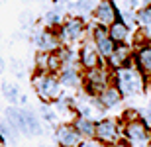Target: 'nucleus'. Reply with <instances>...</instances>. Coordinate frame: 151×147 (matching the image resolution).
Listing matches in <instances>:
<instances>
[{
  "label": "nucleus",
  "mask_w": 151,
  "mask_h": 147,
  "mask_svg": "<svg viewBox=\"0 0 151 147\" xmlns=\"http://www.w3.org/2000/svg\"><path fill=\"white\" fill-rule=\"evenodd\" d=\"M114 85L118 86V90L122 92L124 98H135V96H141L143 90L147 88V79L132 63L128 67L114 71Z\"/></svg>",
  "instance_id": "obj_1"
},
{
  "label": "nucleus",
  "mask_w": 151,
  "mask_h": 147,
  "mask_svg": "<svg viewBox=\"0 0 151 147\" xmlns=\"http://www.w3.org/2000/svg\"><path fill=\"white\" fill-rule=\"evenodd\" d=\"M32 86L43 104H53L63 96V86L59 82V77L53 73H35L32 79Z\"/></svg>",
  "instance_id": "obj_2"
},
{
  "label": "nucleus",
  "mask_w": 151,
  "mask_h": 147,
  "mask_svg": "<svg viewBox=\"0 0 151 147\" xmlns=\"http://www.w3.org/2000/svg\"><path fill=\"white\" fill-rule=\"evenodd\" d=\"M112 82H114L112 69L104 67V65L90 69V71H84V75H83V90L86 96H92V98H96Z\"/></svg>",
  "instance_id": "obj_3"
},
{
  "label": "nucleus",
  "mask_w": 151,
  "mask_h": 147,
  "mask_svg": "<svg viewBox=\"0 0 151 147\" xmlns=\"http://www.w3.org/2000/svg\"><path fill=\"white\" fill-rule=\"evenodd\" d=\"M86 22L84 18L78 16H67L63 20V24L59 26L57 34H59V39H61L63 47H71L75 43H81L86 35Z\"/></svg>",
  "instance_id": "obj_4"
},
{
  "label": "nucleus",
  "mask_w": 151,
  "mask_h": 147,
  "mask_svg": "<svg viewBox=\"0 0 151 147\" xmlns=\"http://www.w3.org/2000/svg\"><path fill=\"white\" fill-rule=\"evenodd\" d=\"M122 141L129 147H149L151 130L139 120H128L122 124Z\"/></svg>",
  "instance_id": "obj_5"
},
{
  "label": "nucleus",
  "mask_w": 151,
  "mask_h": 147,
  "mask_svg": "<svg viewBox=\"0 0 151 147\" xmlns=\"http://www.w3.org/2000/svg\"><path fill=\"white\" fill-rule=\"evenodd\" d=\"M96 141L104 143L106 147H112L122 141V122L114 118H100L96 122Z\"/></svg>",
  "instance_id": "obj_6"
},
{
  "label": "nucleus",
  "mask_w": 151,
  "mask_h": 147,
  "mask_svg": "<svg viewBox=\"0 0 151 147\" xmlns=\"http://www.w3.org/2000/svg\"><path fill=\"white\" fill-rule=\"evenodd\" d=\"M92 18H94L96 26L110 28L118 18H120V14H118V6L114 4V0H98L94 12H92Z\"/></svg>",
  "instance_id": "obj_7"
},
{
  "label": "nucleus",
  "mask_w": 151,
  "mask_h": 147,
  "mask_svg": "<svg viewBox=\"0 0 151 147\" xmlns=\"http://www.w3.org/2000/svg\"><path fill=\"white\" fill-rule=\"evenodd\" d=\"M55 141L57 147H81L84 139L77 131L73 122H63L55 128Z\"/></svg>",
  "instance_id": "obj_8"
},
{
  "label": "nucleus",
  "mask_w": 151,
  "mask_h": 147,
  "mask_svg": "<svg viewBox=\"0 0 151 147\" xmlns=\"http://www.w3.org/2000/svg\"><path fill=\"white\" fill-rule=\"evenodd\" d=\"M90 41L94 43V47L98 49L102 59H108L112 55V51L116 49V43L112 41L110 34H108V28H102V26H92V32H90Z\"/></svg>",
  "instance_id": "obj_9"
},
{
  "label": "nucleus",
  "mask_w": 151,
  "mask_h": 147,
  "mask_svg": "<svg viewBox=\"0 0 151 147\" xmlns=\"http://www.w3.org/2000/svg\"><path fill=\"white\" fill-rule=\"evenodd\" d=\"M78 65L84 71H90V69H96L104 65L102 63V57L98 53V49L94 47L92 41H81V47H78Z\"/></svg>",
  "instance_id": "obj_10"
},
{
  "label": "nucleus",
  "mask_w": 151,
  "mask_h": 147,
  "mask_svg": "<svg viewBox=\"0 0 151 147\" xmlns=\"http://www.w3.org/2000/svg\"><path fill=\"white\" fill-rule=\"evenodd\" d=\"M34 41H35L37 51H43V53H55V51H59L63 47L57 29H49V28L39 29L37 34H35Z\"/></svg>",
  "instance_id": "obj_11"
},
{
  "label": "nucleus",
  "mask_w": 151,
  "mask_h": 147,
  "mask_svg": "<svg viewBox=\"0 0 151 147\" xmlns=\"http://www.w3.org/2000/svg\"><path fill=\"white\" fill-rule=\"evenodd\" d=\"M132 59H134V45L124 43V45H116L112 55L106 59V63L112 71H118V69H124L128 65H132Z\"/></svg>",
  "instance_id": "obj_12"
},
{
  "label": "nucleus",
  "mask_w": 151,
  "mask_h": 147,
  "mask_svg": "<svg viewBox=\"0 0 151 147\" xmlns=\"http://www.w3.org/2000/svg\"><path fill=\"white\" fill-rule=\"evenodd\" d=\"M134 65L139 69V73L145 79H151V43L134 49Z\"/></svg>",
  "instance_id": "obj_13"
},
{
  "label": "nucleus",
  "mask_w": 151,
  "mask_h": 147,
  "mask_svg": "<svg viewBox=\"0 0 151 147\" xmlns=\"http://www.w3.org/2000/svg\"><path fill=\"white\" fill-rule=\"evenodd\" d=\"M59 82L63 88H83V75H81V67H63L59 73Z\"/></svg>",
  "instance_id": "obj_14"
},
{
  "label": "nucleus",
  "mask_w": 151,
  "mask_h": 147,
  "mask_svg": "<svg viewBox=\"0 0 151 147\" xmlns=\"http://www.w3.org/2000/svg\"><path fill=\"white\" fill-rule=\"evenodd\" d=\"M96 100H98V104H100L104 110H112V108L120 106V102L124 100V96H122V92L118 90V86L112 82V85H108L106 88L96 96Z\"/></svg>",
  "instance_id": "obj_15"
},
{
  "label": "nucleus",
  "mask_w": 151,
  "mask_h": 147,
  "mask_svg": "<svg viewBox=\"0 0 151 147\" xmlns=\"http://www.w3.org/2000/svg\"><path fill=\"white\" fill-rule=\"evenodd\" d=\"M22 114H24V128H22L24 136H29V137L41 136L43 128H41V122H39L37 114L34 110H29V108H22Z\"/></svg>",
  "instance_id": "obj_16"
},
{
  "label": "nucleus",
  "mask_w": 151,
  "mask_h": 147,
  "mask_svg": "<svg viewBox=\"0 0 151 147\" xmlns=\"http://www.w3.org/2000/svg\"><path fill=\"white\" fill-rule=\"evenodd\" d=\"M73 125L77 128V131L83 136V139H94L96 136V120L88 118V116H75L73 118Z\"/></svg>",
  "instance_id": "obj_17"
},
{
  "label": "nucleus",
  "mask_w": 151,
  "mask_h": 147,
  "mask_svg": "<svg viewBox=\"0 0 151 147\" xmlns=\"http://www.w3.org/2000/svg\"><path fill=\"white\" fill-rule=\"evenodd\" d=\"M108 34H110V37H112V41L116 45H124L129 39V26L124 22L122 18H118L116 22L108 28Z\"/></svg>",
  "instance_id": "obj_18"
},
{
  "label": "nucleus",
  "mask_w": 151,
  "mask_h": 147,
  "mask_svg": "<svg viewBox=\"0 0 151 147\" xmlns=\"http://www.w3.org/2000/svg\"><path fill=\"white\" fill-rule=\"evenodd\" d=\"M4 120L10 124V128L16 133H22V128H24V114H22V108L18 106H8L4 110Z\"/></svg>",
  "instance_id": "obj_19"
},
{
  "label": "nucleus",
  "mask_w": 151,
  "mask_h": 147,
  "mask_svg": "<svg viewBox=\"0 0 151 147\" xmlns=\"http://www.w3.org/2000/svg\"><path fill=\"white\" fill-rule=\"evenodd\" d=\"M96 2H98V0H75V2L69 4V8H73L78 14V18L92 16V12H94V8H96Z\"/></svg>",
  "instance_id": "obj_20"
},
{
  "label": "nucleus",
  "mask_w": 151,
  "mask_h": 147,
  "mask_svg": "<svg viewBox=\"0 0 151 147\" xmlns=\"http://www.w3.org/2000/svg\"><path fill=\"white\" fill-rule=\"evenodd\" d=\"M63 12H61V8H51V10H47L45 12V18H43V22H45V26L49 29H59V26L63 24Z\"/></svg>",
  "instance_id": "obj_21"
},
{
  "label": "nucleus",
  "mask_w": 151,
  "mask_h": 147,
  "mask_svg": "<svg viewBox=\"0 0 151 147\" xmlns=\"http://www.w3.org/2000/svg\"><path fill=\"white\" fill-rule=\"evenodd\" d=\"M2 94H4L6 102H10L12 106L20 102V88H18L14 82H4V85H2Z\"/></svg>",
  "instance_id": "obj_22"
},
{
  "label": "nucleus",
  "mask_w": 151,
  "mask_h": 147,
  "mask_svg": "<svg viewBox=\"0 0 151 147\" xmlns=\"http://www.w3.org/2000/svg\"><path fill=\"white\" fill-rule=\"evenodd\" d=\"M135 24H137L141 29L151 28V6L149 8H141V10L135 12Z\"/></svg>",
  "instance_id": "obj_23"
},
{
  "label": "nucleus",
  "mask_w": 151,
  "mask_h": 147,
  "mask_svg": "<svg viewBox=\"0 0 151 147\" xmlns=\"http://www.w3.org/2000/svg\"><path fill=\"white\" fill-rule=\"evenodd\" d=\"M16 136L18 133L10 128V124H8L4 118H0V137H2V141L16 143Z\"/></svg>",
  "instance_id": "obj_24"
},
{
  "label": "nucleus",
  "mask_w": 151,
  "mask_h": 147,
  "mask_svg": "<svg viewBox=\"0 0 151 147\" xmlns=\"http://www.w3.org/2000/svg\"><path fill=\"white\" fill-rule=\"evenodd\" d=\"M39 116L43 118V122H49V124H55L57 122L55 108L49 106V104H41V106H39Z\"/></svg>",
  "instance_id": "obj_25"
},
{
  "label": "nucleus",
  "mask_w": 151,
  "mask_h": 147,
  "mask_svg": "<svg viewBox=\"0 0 151 147\" xmlns=\"http://www.w3.org/2000/svg\"><path fill=\"white\" fill-rule=\"evenodd\" d=\"M124 2V8H128V10H141V8H149L151 6V0H122Z\"/></svg>",
  "instance_id": "obj_26"
},
{
  "label": "nucleus",
  "mask_w": 151,
  "mask_h": 147,
  "mask_svg": "<svg viewBox=\"0 0 151 147\" xmlns=\"http://www.w3.org/2000/svg\"><path fill=\"white\" fill-rule=\"evenodd\" d=\"M139 116H141V122H143V124H145L147 128L151 130V108L147 106L145 110H141V112H139Z\"/></svg>",
  "instance_id": "obj_27"
},
{
  "label": "nucleus",
  "mask_w": 151,
  "mask_h": 147,
  "mask_svg": "<svg viewBox=\"0 0 151 147\" xmlns=\"http://www.w3.org/2000/svg\"><path fill=\"white\" fill-rule=\"evenodd\" d=\"M81 147H106V145L100 143V141H96V139H86V141H83Z\"/></svg>",
  "instance_id": "obj_28"
},
{
  "label": "nucleus",
  "mask_w": 151,
  "mask_h": 147,
  "mask_svg": "<svg viewBox=\"0 0 151 147\" xmlns=\"http://www.w3.org/2000/svg\"><path fill=\"white\" fill-rule=\"evenodd\" d=\"M4 69H6V63H4V59H2V57H0V75L4 73Z\"/></svg>",
  "instance_id": "obj_29"
},
{
  "label": "nucleus",
  "mask_w": 151,
  "mask_h": 147,
  "mask_svg": "<svg viewBox=\"0 0 151 147\" xmlns=\"http://www.w3.org/2000/svg\"><path fill=\"white\" fill-rule=\"evenodd\" d=\"M143 32H145V34H147V39H149V43H151V28H147V29H143Z\"/></svg>",
  "instance_id": "obj_30"
},
{
  "label": "nucleus",
  "mask_w": 151,
  "mask_h": 147,
  "mask_svg": "<svg viewBox=\"0 0 151 147\" xmlns=\"http://www.w3.org/2000/svg\"><path fill=\"white\" fill-rule=\"evenodd\" d=\"M112 147H129L128 143H124V141H120V143H116V145H112Z\"/></svg>",
  "instance_id": "obj_31"
},
{
  "label": "nucleus",
  "mask_w": 151,
  "mask_h": 147,
  "mask_svg": "<svg viewBox=\"0 0 151 147\" xmlns=\"http://www.w3.org/2000/svg\"><path fill=\"white\" fill-rule=\"evenodd\" d=\"M147 90L151 92V79H147Z\"/></svg>",
  "instance_id": "obj_32"
},
{
  "label": "nucleus",
  "mask_w": 151,
  "mask_h": 147,
  "mask_svg": "<svg viewBox=\"0 0 151 147\" xmlns=\"http://www.w3.org/2000/svg\"><path fill=\"white\" fill-rule=\"evenodd\" d=\"M55 2H67V4H71V2H75V0H55Z\"/></svg>",
  "instance_id": "obj_33"
},
{
  "label": "nucleus",
  "mask_w": 151,
  "mask_h": 147,
  "mask_svg": "<svg viewBox=\"0 0 151 147\" xmlns=\"http://www.w3.org/2000/svg\"><path fill=\"white\" fill-rule=\"evenodd\" d=\"M149 147H151V143H149Z\"/></svg>",
  "instance_id": "obj_34"
}]
</instances>
